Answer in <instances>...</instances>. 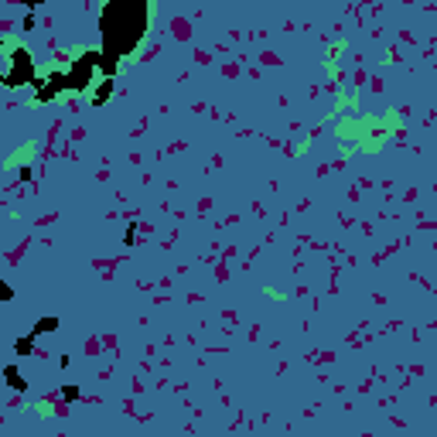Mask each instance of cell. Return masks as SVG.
Listing matches in <instances>:
<instances>
[{"instance_id": "obj_1", "label": "cell", "mask_w": 437, "mask_h": 437, "mask_svg": "<svg viewBox=\"0 0 437 437\" xmlns=\"http://www.w3.org/2000/svg\"><path fill=\"white\" fill-rule=\"evenodd\" d=\"M55 324H58V321L44 318V321H38V328H35V331H51V328H55Z\"/></svg>"}]
</instances>
